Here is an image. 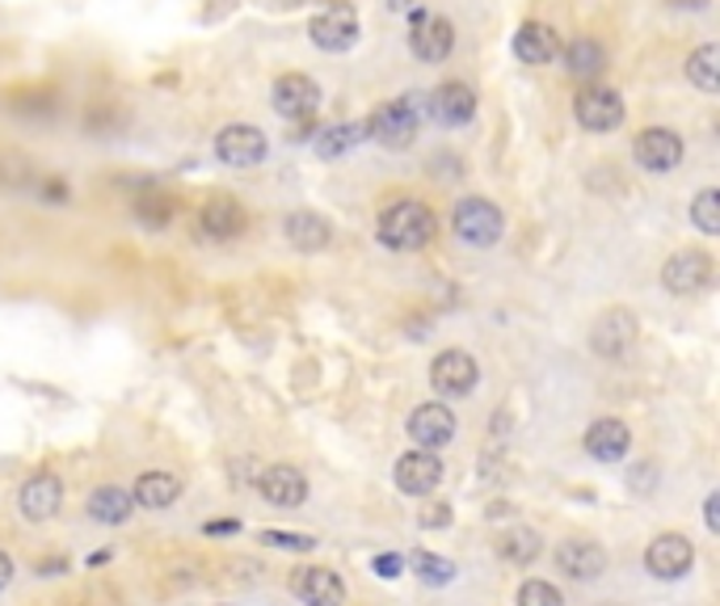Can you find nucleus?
I'll return each instance as SVG.
<instances>
[{
    "instance_id": "obj_1",
    "label": "nucleus",
    "mask_w": 720,
    "mask_h": 606,
    "mask_svg": "<svg viewBox=\"0 0 720 606\" xmlns=\"http://www.w3.org/2000/svg\"><path fill=\"white\" fill-rule=\"evenodd\" d=\"M422 119H425V93L392 97V102H383L380 110H371V119H367V140L392 147V152H404V147L418 140Z\"/></svg>"
},
{
    "instance_id": "obj_2",
    "label": "nucleus",
    "mask_w": 720,
    "mask_h": 606,
    "mask_svg": "<svg viewBox=\"0 0 720 606\" xmlns=\"http://www.w3.org/2000/svg\"><path fill=\"white\" fill-rule=\"evenodd\" d=\"M434 232H439V219H434V210L425 207V203H418V198H401V203H392V207L380 215V240L397 253L425 249V245L434 240Z\"/></svg>"
},
{
    "instance_id": "obj_3",
    "label": "nucleus",
    "mask_w": 720,
    "mask_h": 606,
    "mask_svg": "<svg viewBox=\"0 0 720 606\" xmlns=\"http://www.w3.org/2000/svg\"><path fill=\"white\" fill-rule=\"evenodd\" d=\"M308 39L312 47L329 51V55H341L359 42V13L350 0H329L325 9H317V18L308 21Z\"/></svg>"
},
{
    "instance_id": "obj_4",
    "label": "nucleus",
    "mask_w": 720,
    "mask_h": 606,
    "mask_svg": "<svg viewBox=\"0 0 720 606\" xmlns=\"http://www.w3.org/2000/svg\"><path fill=\"white\" fill-rule=\"evenodd\" d=\"M451 224H455V236H460L464 245H472V249H493V245L502 240V228H506V219H502L497 203L476 198V194L455 203Z\"/></svg>"
},
{
    "instance_id": "obj_5",
    "label": "nucleus",
    "mask_w": 720,
    "mask_h": 606,
    "mask_svg": "<svg viewBox=\"0 0 720 606\" xmlns=\"http://www.w3.org/2000/svg\"><path fill=\"white\" fill-rule=\"evenodd\" d=\"M266 131L254 123H228L219 135H215V156L228 168H257L266 161Z\"/></svg>"
},
{
    "instance_id": "obj_6",
    "label": "nucleus",
    "mask_w": 720,
    "mask_h": 606,
    "mask_svg": "<svg viewBox=\"0 0 720 606\" xmlns=\"http://www.w3.org/2000/svg\"><path fill=\"white\" fill-rule=\"evenodd\" d=\"M573 119L594 131V135H603V131H615V126L624 123V97L607 89V84H586L582 93H577V102H573Z\"/></svg>"
},
{
    "instance_id": "obj_7",
    "label": "nucleus",
    "mask_w": 720,
    "mask_h": 606,
    "mask_svg": "<svg viewBox=\"0 0 720 606\" xmlns=\"http://www.w3.org/2000/svg\"><path fill=\"white\" fill-rule=\"evenodd\" d=\"M682 140H678V131L670 126H645L640 135L632 140V156L640 168H649V173H675L682 165Z\"/></svg>"
},
{
    "instance_id": "obj_8",
    "label": "nucleus",
    "mask_w": 720,
    "mask_h": 606,
    "mask_svg": "<svg viewBox=\"0 0 720 606\" xmlns=\"http://www.w3.org/2000/svg\"><path fill=\"white\" fill-rule=\"evenodd\" d=\"M661 283L670 295H699L712 283V257L703 249H678L661 266Z\"/></svg>"
},
{
    "instance_id": "obj_9",
    "label": "nucleus",
    "mask_w": 720,
    "mask_h": 606,
    "mask_svg": "<svg viewBox=\"0 0 720 606\" xmlns=\"http://www.w3.org/2000/svg\"><path fill=\"white\" fill-rule=\"evenodd\" d=\"M476 379H481V367H476V358L467 355V350H443V355L430 362V383H434L439 397H451V400L467 397L476 388Z\"/></svg>"
},
{
    "instance_id": "obj_10",
    "label": "nucleus",
    "mask_w": 720,
    "mask_h": 606,
    "mask_svg": "<svg viewBox=\"0 0 720 606\" xmlns=\"http://www.w3.org/2000/svg\"><path fill=\"white\" fill-rule=\"evenodd\" d=\"M275 110L287 119V123H312L320 110V84L299 76V72H287L275 81Z\"/></svg>"
},
{
    "instance_id": "obj_11",
    "label": "nucleus",
    "mask_w": 720,
    "mask_h": 606,
    "mask_svg": "<svg viewBox=\"0 0 720 606\" xmlns=\"http://www.w3.org/2000/svg\"><path fill=\"white\" fill-rule=\"evenodd\" d=\"M392 481H397V489H401L404 497H425V493H434V489L443 484V460H439L434 451L413 446L409 455H401V460H397Z\"/></svg>"
},
{
    "instance_id": "obj_12",
    "label": "nucleus",
    "mask_w": 720,
    "mask_h": 606,
    "mask_svg": "<svg viewBox=\"0 0 720 606\" xmlns=\"http://www.w3.org/2000/svg\"><path fill=\"white\" fill-rule=\"evenodd\" d=\"M691 565H696V544L687 535L666 531V535H657L654 544L645 547V568L654 577H661V582H678Z\"/></svg>"
},
{
    "instance_id": "obj_13",
    "label": "nucleus",
    "mask_w": 720,
    "mask_h": 606,
    "mask_svg": "<svg viewBox=\"0 0 720 606\" xmlns=\"http://www.w3.org/2000/svg\"><path fill=\"white\" fill-rule=\"evenodd\" d=\"M425 114L443 126H464L476 119V93L464 81H443L434 93H425Z\"/></svg>"
},
{
    "instance_id": "obj_14",
    "label": "nucleus",
    "mask_w": 720,
    "mask_h": 606,
    "mask_svg": "<svg viewBox=\"0 0 720 606\" xmlns=\"http://www.w3.org/2000/svg\"><path fill=\"white\" fill-rule=\"evenodd\" d=\"M455 47V25L439 13H413V34H409V51L425 63H443Z\"/></svg>"
},
{
    "instance_id": "obj_15",
    "label": "nucleus",
    "mask_w": 720,
    "mask_h": 606,
    "mask_svg": "<svg viewBox=\"0 0 720 606\" xmlns=\"http://www.w3.org/2000/svg\"><path fill=\"white\" fill-rule=\"evenodd\" d=\"M455 430H460V421H455V413L446 409V404H418L413 413H409V439L418 442L422 451H439V446H446V442L455 439Z\"/></svg>"
},
{
    "instance_id": "obj_16",
    "label": "nucleus",
    "mask_w": 720,
    "mask_h": 606,
    "mask_svg": "<svg viewBox=\"0 0 720 606\" xmlns=\"http://www.w3.org/2000/svg\"><path fill=\"white\" fill-rule=\"evenodd\" d=\"M632 341H636V316L632 312L611 308V312H603L598 320H594V329H590L594 355L619 358V355H628V350H632Z\"/></svg>"
},
{
    "instance_id": "obj_17",
    "label": "nucleus",
    "mask_w": 720,
    "mask_h": 606,
    "mask_svg": "<svg viewBox=\"0 0 720 606\" xmlns=\"http://www.w3.org/2000/svg\"><path fill=\"white\" fill-rule=\"evenodd\" d=\"M257 489H261V497L278 510H299L304 497H308V481H304V472L291 468V463H275V468H266L261 476H257Z\"/></svg>"
},
{
    "instance_id": "obj_18",
    "label": "nucleus",
    "mask_w": 720,
    "mask_h": 606,
    "mask_svg": "<svg viewBox=\"0 0 720 606\" xmlns=\"http://www.w3.org/2000/svg\"><path fill=\"white\" fill-rule=\"evenodd\" d=\"M18 505H22V514L30 523H47V518H55L60 505H64V484H60V476H51V472H39V476H30V481L22 484Z\"/></svg>"
},
{
    "instance_id": "obj_19",
    "label": "nucleus",
    "mask_w": 720,
    "mask_h": 606,
    "mask_svg": "<svg viewBox=\"0 0 720 606\" xmlns=\"http://www.w3.org/2000/svg\"><path fill=\"white\" fill-rule=\"evenodd\" d=\"M245 224H249V215H245V207L236 203L233 194H212L203 203V215H198V228L212 240H233V236L245 232Z\"/></svg>"
},
{
    "instance_id": "obj_20",
    "label": "nucleus",
    "mask_w": 720,
    "mask_h": 606,
    "mask_svg": "<svg viewBox=\"0 0 720 606\" xmlns=\"http://www.w3.org/2000/svg\"><path fill=\"white\" fill-rule=\"evenodd\" d=\"M582 446H586V455L598 463H619L624 455H628V446H632V434H628V425L619 418H598L586 430V439H582Z\"/></svg>"
},
{
    "instance_id": "obj_21",
    "label": "nucleus",
    "mask_w": 720,
    "mask_h": 606,
    "mask_svg": "<svg viewBox=\"0 0 720 606\" xmlns=\"http://www.w3.org/2000/svg\"><path fill=\"white\" fill-rule=\"evenodd\" d=\"M556 565H560V573L577 577V582H594L607 568V552L598 544H590V540H565V544L556 547Z\"/></svg>"
},
{
    "instance_id": "obj_22",
    "label": "nucleus",
    "mask_w": 720,
    "mask_h": 606,
    "mask_svg": "<svg viewBox=\"0 0 720 606\" xmlns=\"http://www.w3.org/2000/svg\"><path fill=\"white\" fill-rule=\"evenodd\" d=\"M296 598L304 606H341L346 586L333 568H299L296 573Z\"/></svg>"
},
{
    "instance_id": "obj_23",
    "label": "nucleus",
    "mask_w": 720,
    "mask_h": 606,
    "mask_svg": "<svg viewBox=\"0 0 720 606\" xmlns=\"http://www.w3.org/2000/svg\"><path fill=\"white\" fill-rule=\"evenodd\" d=\"M514 55L523 63H552L560 55V34L544 21H523L514 34Z\"/></svg>"
},
{
    "instance_id": "obj_24",
    "label": "nucleus",
    "mask_w": 720,
    "mask_h": 606,
    "mask_svg": "<svg viewBox=\"0 0 720 606\" xmlns=\"http://www.w3.org/2000/svg\"><path fill=\"white\" fill-rule=\"evenodd\" d=\"M282 236H287L299 253H320L329 240H333V228H329V219L317 215V210H291L287 224H282Z\"/></svg>"
},
{
    "instance_id": "obj_25",
    "label": "nucleus",
    "mask_w": 720,
    "mask_h": 606,
    "mask_svg": "<svg viewBox=\"0 0 720 606\" xmlns=\"http://www.w3.org/2000/svg\"><path fill=\"white\" fill-rule=\"evenodd\" d=\"M177 497H182V481L173 472H144L131 489V502L144 510H169Z\"/></svg>"
},
{
    "instance_id": "obj_26",
    "label": "nucleus",
    "mask_w": 720,
    "mask_h": 606,
    "mask_svg": "<svg viewBox=\"0 0 720 606\" xmlns=\"http://www.w3.org/2000/svg\"><path fill=\"white\" fill-rule=\"evenodd\" d=\"M131 502L127 489H119V484H102V489H93V497H89V518L93 523H106V526H119L131 518Z\"/></svg>"
},
{
    "instance_id": "obj_27",
    "label": "nucleus",
    "mask_w": 720,
    "mask_h": 606,
    "mask_svg": "<svg viewBox=\"0 0 720 606\" xmlns=\"http://www.w3.org/2000/svg\"><path fill=\"white\" fill-rule=\"evenodd\" d=\"M362 140H367V123H333L325 126V131H317L312 147H317V156H325V161H338L346 152H354Z\"/></svg>"
},
{
    "instance_id": "obj_28",
    "label": "nucleus",
    "mask_w": 720,
    "mask_h": 606,
    "mask_svg": "<svg viewBox=\"0 0 720 606\" xmlns=\"http://www.w3.org/2000/svg\"><path fill=\"white\" fill-rule=\"evenodd\" d=\"M565 68H569L577 81L598 76V72L607 68V51H603L594 39H573L569 47H565Z\"/></svg>"
},
{
    "instance_id": "obj_29",
    "label": "nucleus",
    "mask_w": 720,
    "mask_h": 606,
    "mask_svg": "<svg viewBox=\"0 0 720 606\" xmlns=\"http://www.w3.org/2000/svg\"><path fill=\"white\" fill-rule=\"evenodd\" d=\"M687 81L703 89V93H717L720 89V47L717 42H703L696 55L687 60Z\"/></svg>"
},
{
    "instance_id": "obj_30",
    "label": "nucleus",
    "mask_w": 720,
    "mask_h": 606,
    "mask_svg": "<svg viewBox=\"0 0 720 606\" xmlns=\"http://www.w3.org/2000/svg\"><path fill=\"white\" fill-rule=\"evenodd\" d=\"M497 547H502V556H506L510 565H531L539 556V535L527 531V526H518V531H506L497 540Z\"/></svg>"
},
{
    "instance_id": "obj_31",
    "label": "nucleus",
    "mask_w": 720,
    "mask_h": 606,
    "mask_svg": "<svg viewBox=\"0 0 720 606\" xmlns=\"http://www.w3.org/2000/svg\"><path fill=\"white\" fill-rule=\"evenodd\" d=\"M409 565H413V573L422 577L425 586H451L455 582V565L446 556H434V552H413Z\"/></svg>"
},
{
    "instance_id": "obj_32",
    "label": "nucleus",
    "mask_w": 720,
    "mask_h": 606,
    "mask_svg": "<svg viewBox=\"0 0 720 606\" xmlns=\"http://www.w3.org/2000/svg\"><path fill=\"white\" fill-rule=\"evenodd\" d=\"M691 224H696L703 236H717L720 232V189H699L696 203H691Z\"/></svg>"
},
{
    "instance_id": "obj_33",
    "label": "nucleus",
    "mask_w": 720,
    "mask_h": 606,
    "mask_svg": "<svg viewBox=\"0 0 720 606\" xmlns=\"http://www.w3.org/2000/svg\"><path fill=\"white\" fill-rule=\"evenodd\" d=\"M266 547H282V552H312L317 535H304V531H261L257 535Z\"/></svg>"
},
{
    "instance_id": "obj_34",
    "label": "nucleus",
    "mask_w": 720,
    "mask_h": 606,
    "mask_svg": "<svg viewBox=\"0 0 720 606\" xmlns=\"http://www.w3.org/2000/svg\"><path fill=\"white\" fill-rule=\"evenodd\" d=\"M518 606H565V598H560V589L552 582H523Z\"/></svg>"
},
{
    "instance_id": "obj_35",
    "label": "nucleus",
    "mask_w": 720,
    "mask_h": 606,
    "mask_svg": "<svg viewBox=\"0 0 720 606\" xmlns=\"http://www.w3.org/2000/svg\"><path fill=\"white\" fill-rule=\"evenodd\" d=\"M140 219H148V224H165L173 215V203L169 198H140Z\"/></svg>"
},
{
    "instance_id": "obj_36",
    "label": "nucleus",
    "mask_w": 720,
    "mask_h": 606,
    "mask_svg": "<svg viewBox=\"0 0 720 606\" xmlns=\"http://www.w3.org/2000/svg\"><path fill=\"white\" fill-rule=\"evenodd\" d=\"M720 493H708V502H703V523H708V531H712V535H717L720 531Z\"/></svg>"
},
{
    "instance_id": "obj_37",
    "label": "nucleus",
    "mask_w": 720,
    "mask_h": 606,
    "mask_svg": "<svg viewBox=\"0 0 720 606\" xmlns=\"http://www.w3.org/2000/svg\"><path fill=\"white\" fill-rule=\"evenodd\" d=\"M376 573H380V577H401V556H392V552H388V556H376Z\"/></svg>"
},
{
    "instance_id": "obj_38",
    "label": "nucleus",
    "mask_w": 720,
    "mask_h": 606,
    "mask_svg": "<svg viewBox=\"0 0 720 606\" xmlns=\"http://www.w3.org/2000/svg\"><path fill=\"white\" fill-rule=\"evenodd\" d=\"M443 523H451V505H434V510L422 514V526H443Z\"/></svg>"
},
{
    "instance_id": "obj_39",
    "label": "nucleus",
    "mask_w": 720,
    "mask_h": 606,
    "mask_svg": "<svg viewBox=\"0 0 720 606\" xmlns=\"http://www.w3.org/2000/svg\"><path fill=\"white\" fill-rule=\"evenodd\" d=\"M43 198H55V207H60V203H68V186H64V182H55V177H51V182L43 186Z\"/></svg>"
},
{
    "instance_id": "obj_40",
    "label": "nucleus",
    "mask_w": 720,
    "mask_h": 606,
    "mask_svg": "<svg viewBox=\"0 0 720 606\" xmlns=\"http://www.w3.org/2000/svg\"><path fill=\"white\" fill-rule=\"evenodd\" d=\"M9 582H13V561H9L4 552H0V589L9 586Z\"/></svg>"
},
{
    "instance_id": "obj_41",
    "label": "nucleus",
    "mask_w": 720,
    "mask_h": 606,
    "mask_svg": "<svg viewBox=\"0 0 720 606\" xmlns=\"http://www.w3.org/2000/svg\"><path fill=\"white\" fill-rule=\"evenodd\" d=\"M666 4H675V9H691V13H699V9H708L712 0H666Z\"/></svg>"
},
{
    "instance_id": "obj_42",
    "label": "nucleus",
    "mask_w": 720,
    "mask_h": 606,
    "mask_svg": "<svg viewBox=\"0 0 720 606\" xmlns=\"http://www.w3.org/2000/svg\"><path fill=\"white\" fill-rule=\"evenodd\" d=\"M240 523H207V535H236Z\"/></svg>"
},
{
    "instance_id": "obj_43",
    "label": "nucleus",
    "mask_w": 720,
    "mask_h": 606,
    "mask_svg": "<svg viewBox=\"0 0 720 606\" xmlns=\"http://www.w3.org/2000/svg\"><path fill=\"white\" fill-rule=\"evenodd\" d=\"M413 4H418V0H388L392 13H413Z\"/></svg>"
},
{
    "instance_id": "obj_44",
    "label": "nucleus",
    "mask_w": 720,
    "mask_h": 606,
    "mask_svg": "<svg viewBox=\"0 0 720 606\" xmlns=\"http://www.w3.org/2000/svg\"><path fill=\"white\" fill-rule=\"evenodd\" d=\"M282 4H299V0H282Z\"/></svg>"
}]
</instances>
